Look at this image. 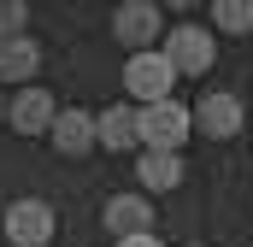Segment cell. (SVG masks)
Wrapping results in <instances>:
<instances>
[{"instance_id":"obj_1","label":"cell","mask_w":253,"mask_h":247,"mask_svg":"<svg viewBox=\"0 0 253 247\" xmlns=\"http://www.w3.org/2000/svg\"><path fill=\"white\" fill-rule=\"evenodd\" d=\"M189 135H194V106H183V100L141 106V147L147 153H177Z\"/></svg>"},{"instance_id":"obj_2","label":"cell","mask_w":253,"mask_h":247,"mask_svg":"<svg viewBox=\"0 0 253 247\" xmlns=\"http://www.w3.org/2000/svg\"><path fill=\"white\" fill-rule=\"evenodd\" d=\"M159 30H171V24H165V12H159L153 0H124V6L112 12V41H124L129 53H159V47H165Z\"/></svg>"},{"instance_id":"obj_3","label":"cell","mask_w":253,"mask_h":247,"mask_svg":"<svg viewBox=\"0 0 253 247\" xmlns=\"http://www.w3.org/2000/svg\"><path fill=\"white\" fill-rule=\"evenodd\" d=\"M159 53L177 65V77H206V71L218 65V41H212V30H200V24H171Z\"/></svg>"},{"instance_id":"obj_4","label":"cell","mask_w":253,"mask_h":247,"mask_svg":"<svg viewBox=\"0 0 253 247\" xmlns=\"http://www.w3.org/2000/svg\"><path fill=\"white\" fill-rule=\"evenodd\" d=\"M124 88L141 106H159V100H171V88H177V65L165 59V53H129L124 59Z\"/></svg>"},{"instance_id":"obj_5","label":"cell","mask_w":253,"mask_h":247,"mask_svg":"<svg viewBox=\"0 0 253 247\" xmlns=\"http://www.w3.org/2000/svg\"><path fill=\"white\" fill-rule=\"evenodd\" d=\"M0 230H6V242L12 247H47L53 242V206L47 200H12L6 206V218H0Z\"/></svg>"},{"instance_id":"obj_6","label":"cell","mask_w":253,"mask_h":247,"mask_svg":"<svg viewBox=\"0 0 253 247\" xmlns=\"http://www.w3.org/2000/svg\"><path fill=\"white\" fill-rule=\"evenodd\" d=\"M6 124L18 129V135H53V124H59V106H53V94L47 88H18L12 94V106H6Z\"/></svg>"},{"instance_id":"obj_7","label":"cell","mask_w":253,"mask_h":247,"mask_svg":"<svg viewBox=\"0 0 253 247\" xmlns=\"http://www.w3.org/2000/svg\"><path fill=\"white\" fill-rule=\"evenodd\" d=\"M47 141H53V153H65V159H77V153L100 147V112H83V106H65Z\"/></svg>"},{"instance_id":"obj_8","label":"cell","mask_w":253,"mask_h":247,"mask_svg":"<svg viewBox=\"0 0 253 247\" xmlns=\"http://www.w3.org/2000/svg\"><path fill=\"white\" fill-rule=\"evenodd\" d=\"M194 129L212 135V141L242 135V100H236V94H200V106H194Z\"/></svg>"},{"instance_id":"obj_9","label":"cell","mask_w":253,"mask_h":247,"mask_svg":"<svg viewBox=\"0 0 253 247\" xmlns=\"http://www.w3.org/2000/svg\"><path fill=\"white\" fill-rule=\"evenodd\" d=\"M100 218H106V230H112L118 242H129V236H153V206H147V194H112Z\"/></svg>"},{"instance_id":"obj_10","label":"cell","mask_w":253,"mask_h":247,"mask_svg":"<svg viewBox=\"0 0 253 247\" xmlns=\"http://www.w3.org/2000/svg\"><path fill=\"white\" fill-rule=\"evenodd\" d=\"M100 147H106V153L141 147V106H106V112H100Z\"/></svg>"},{"instance_id":"obj_11","label":"cell","mask_w":253,"mask_h":247,"mask_svg":"<svg viewBox=\"0 0 253 247\" xmlns=\"http://www.w3.org/2000/svg\"><path fill=\"white\" fill-rule=\"evenodd\" d=\"M42 71V47L30 41V36H18V41H0V77L6 82H24L30 88V77Z\"/></svg>"},{"instance_id":"obj_12","label":"cell","mask_w":253,"mask_h":247,"mask_svg":"<svg viewBox=\"0 0 253 247\" xmlns=\"http://www.w3.org/2000/svg\"><path fill=\"white\" fill-rule=\"evenodd\" d=\"M135 177H141V188H159V194H171V188L183 183V159H177V153H147V147H141V159H135Z\"/></svg>"},{"instance_id":"obj_13","label":"cell","mask_w":253,"mask_h":247,"mask_svg":"<svg viewBox=\"0 0 253 247\" xmlns=\"http://www.w3.org/2000/svg\"><path fill=\"white\" fill-rule=\"evenodd\" d=\"M212 30H224V36H253V0H218V6H212Z\"/></svg>"},{"instance_id":"obj_14","label":"cell","mask_w":253,"mask_h":247,"mask_svg":"<svg viewBox=\"0 0 253 247\" xmlns=\"http://www.w3.org/2000/svg\"><path fill=\"white\" fill-rule=\"evenodd\" d=\"M24 24H30V6L24 0H0V41H18Z\"/></svg>"},{"instance_id":"obj_15","label":"cell","mask_w":253,"mask_h":247,"mask_svg":"<svg viewBox=\"0 0 253 247\" xmlns=\"http://www.w3.org/2000/svg\"><path fill=\"white\" fill-rule=\"evenodd\" d=\"M118 247H165L159 236H129V242H118Z\"/></svg>"},{"instance_id":"obj_16","label":"cell","mask_w":253,"mask_h":247,"mask_svg":"<svg viewBox=\"0 0 253 247\" xmlns=\"http://www.w3.org/2000/svg\"><path fill=\"white\" fill-rule=\"evenodd\" d=\"M6 106H12V100H0V129H6Z\"/></svg>"},{"instance_id":"obj_17","label":"cell","mask_w":253,"mask_h":247,"mask_svg":"<svg viewBox=\"0 0 253 247\" xmlns=\"http://www.w3.org/2000/svg\"><path fill=\"white\" fill-rule=\"evenodd\" d=\"M189 247H206V242H189Z\"/></svg>"}]
</instances>
